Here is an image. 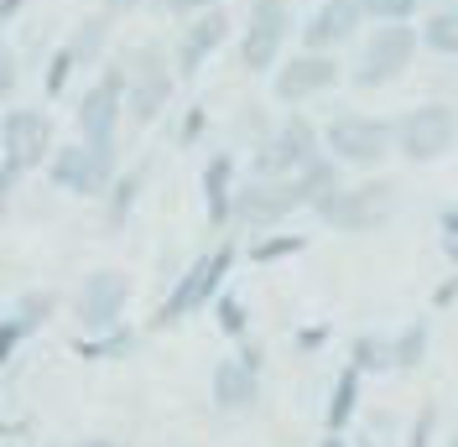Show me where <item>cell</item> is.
<instances>
[{"label": "cell", "mask_w": 458, "mask_h": 447, "mask_svg": "<svg viewBox=\"0 0 458 447\" xmlns=\"http://www.w3.org/2000/svg\"><path fill=\"white\" fill-rule=\"evenodd\" d=\"M110 151L114 146H89V140L84 146H63V151H53V162H47V177L73 198H99L114 177Z\"/></svg>", "instance_id": "52a82bcc"}, {"label": "cell", "mask_w": 458, "mask_h": 447, "mask_svg": "<svg viewBox=\"0 0 458 447\" xmlns=\"http://www.w3.org/2000/svg\"><path fill=\"white\" fill-rule=\"evenodd\" d=\"M53 151V120L42 110H11L0 120V203Z\"/></svg>", "instance_id": "6da1fadb"}, {"label": "cell", "mask_w": 458, "mask_h": 447, "mask_svg": "<svg viewBox=\"0 0 458 447\" xmlns=\"http://www.w3.org/2000/svg\"><path fill=\"white\" fill-rule=\"evenodd\" d=\"M225 37H229V16H225V11H203L199 21L188 27L182 47H177V73H199V63L214 53Z\"/></svg>", "instance_id": "e0dca14e"}, {"label": "cell", "mask_w": 458, "mask_h": 447, "mask_svg": "<svg viewBox=\"0 0 458 447\" xmlns=\"http://www.w3.org/2000/svg\"><path fill=\"white\" fill-rule=\"evenodd\" d=\"M297 250H302V240H297V234H286V240H260L256 260H282V255H297Z\"/></svg>", "instance_id": "1f68e13d"}, {"label": "cell", "mask_w": 458, "mask_h": 447, "mask_svg": "<svg viewBox=\"0 0 458 447\" xmlns=\"http://www.w3.org/2000/svg\"><path fill=\"white\" fill-rule=\"evenodd\" d=\"M334 79H339V68H334L328 53H302V57H292V63H282V73H276V99H286V105L313 99L323 89H334Z\"/></svg>", "instance_id": "9a60e30c"}, {"label": "cell", "mask_w": 458, "mask_h": 447, "mask_svg": "<svg viewBox=\"0 0 458 447\" xmlns=\"http://www.w3.org/2000/svg\"><path fill=\"white\" fill-rule=\"evenodd\" d=\"M229 266H234V250L229 245H219V250L199 255L182 276H177V286H172V297L162 302V312H157V328H177L182 317H199L214 297H219V286H225Z\"/></svg>", "instance_id": "7a4b0ae2"}, {"label": "cell", "mask_w": 458, "mask_h": 447, "mask_svg": "<svg viewBox=\"0 0 458 447\" xmlns=\"http://www.w3.org/2000/svg\"><path fill=\"white\" fill-rule=\"evenodd\" d=\"M73 447H120V443H105V437H89V443H73Z\"/></svg>", "instance_id": "ab89813d"}, {"label": "cell", "mask_w": 458, "mask_h": 447, "mask_svg": "<svg viewBox=\"0 0 458 447\" xmlns=\"http://www.w3.org/2000/svg\"><path fill=\"white\" fill-rule=\"evenodd\" d=\"M360 391H365V369L360 364H344L334 391H328V406H323V426L328 432H344L349 421L360 417Z\"/></svg>", "instance_id": "ac0fdd59"}, {"label": "cell", "mask_w": 458, "mask_h": 447, "mask_svg": "<svg viewBox=\"0 0 458 447\" xmlns=\"http://www.w3.org/2000/svg\"><path fill=\"white\" fill-rule=\"evenodd\" d=\"M454 140H458V114L448 105H422L396 125V146L406 162H437V156L454 151Z\"/></svg>", "instance_id": "9c48e42d"}, {"label": "cell", "mask_w": 458, "mask_h": 447, "mask_svg": "<svg viewBox=\"0 0 458 447\" xmlns=\"http://www.w3.org/2000/svg\"><path fill=\"white\" fill-rule=\"evenodd\" d=\"M234 156H214L208 172H203V203H208V219L214 224H229L234 214Z\"/></svg>", "instance_id": "ffe728a7"}, {"label": "cell", "mask_w": 458, "mask_h": 447, "mask_svg": "<svg viewBox=\"0 0 458 447\" xmlns=\"http://www.w3.org/2000/svg\"><path fill=\"white\" fill-rule=\"evenodd\" d=\"M21 5H27V0H0V21H11V16H16Z\"/></svg>", "instance_id": "74e56055"}, {"label": "cell", "mask_w": 458, "mask_h": 447, "mask_svg": "<svg viewBox=\"0 0 458 447\" xmlns=\"http://www.w3.org/2000/svg\"><path fill=\"white\" fill-rule=\"evenodd\" d=\"M417 42H422V31L406 27V21H386V27H375L365 37V53H360V68H354V84L360 89H380L391 84L396 73H406V63L417 53Z\"/></svg>", "instance_id": "277c9868"}, {"label": "cell", "mask_w": 458, "mask_h": 447, "mask_svg": "<svg viewBox=\"0 0 458 447\" xmlns=\"http://www.w3.org/2000/svg\"><path fill=\"white\" fill-rule=\"evenodd\" d=\"M318 447H349V443H344V432H328V437H323Z\"/></svg>", "instance_id": "f35d334b"}, {"label": "cell", "mask_w": 458, "mask_h": 447, "mask_svg": "<svg viewBox=\"0 0 458 447\" xmlns=\"http://www.w3.org/2000/svg\"><path fill=\"white\" fill-rule=\"evenodd\" d=\"M302 208V188H297V177H250V182H240L234 188V214L229 219L245 224V229H271V224H282L286 214H297Z\"/></svg>", "instance_id": "8992f818"}, {"label": "cell", "mask_w": 458, "mask_h": 447, "mask_svg": "<svg viewBox=\"0 0 458 447\" xmlns=\"http://www.w3.org/2000/svg\"><path fill=\"white\" fill-rule=\"evenodd\" d=\"M53 308H57V297L53 291H31V297H21V302H16V317H21V323H27L31 333H37V328H42V323H47V317H53Z\"/></svg>", "instance_id": "4316f807"}, {"label": "cell", "mask_w": 458, "mask_h": 447, "mask_svg": "<svg viewBox=\"0 0 458 447\" xmlns=\"http://www.w3.org/2000/svg\"><path fill=\"white\" fill-rule=\"evenodd\" d=\"M105 5H114V11H125V5H141V0H105Z\"/></svg>", "instance_id": "60d3db41"}, {"label": "cell", "mask_w": 458, "mask_h": 447, "mask_svg": "<svg viewBox=\"0 0 458 447\" xmlns=\"http://www.w3.org/2000/svg\"><path fill=\"white\" fill-rule=\"evenodd\" d=\"M297 188H302V208H313V214H323L334 198L344 193V177H339V162L334 156H313L308 167L297 172Z\"/></svg>", "instance_id": "d6986e66"}, {"label": "cell", "mask_w": 458, "mask_h": 447, "mask_svg": "<svg viewBox=\"0 0 458 447\" xmlns=\"http://www.w3.org/2000/svg\"><path fill=\"white\" fill-rule=\"evenodd\" d=\"M131 349H136V338L120 333V328H114V333H94V338H84V359H125Z\"/></svg>", "instance_id": "d4e9b609"}, {"label": "cell", "mask_w": 458, "mask_h": 447, "mask_svg": "<svg viewBox=\"0 0 458 447\" xmlns=\"http://www.w3.org/2000/svg\"><path fill=\"white\" fill-rule=\"evenodd\" d=\"M214 312H219V328H225L229 338H245L250 317H245V308H240L234 297H214Z\"/></svg>", "instance_id": "f1b7e54d"}, {"label": "cell", "mask_w": 458, "mask_h": 447, "mask_svg": "<svg viewBox=\"0 0 458 447\" xmlns=\"http://www.w3.org/2000/svg\"><path fill=\"white\" fill-rule=\"evenodd\" d=\"M27 338H31V328L16 317V312H0V364L16 359V349H21Z\"/></svg>", "instance_id": "83f0119b"}, {"label": "cell", "mask_w": 458, "mask_h": 447, "mask_svg": "<svg viewBox=\"0 0 458 447\" xmlns=\"http://www.w3.org/2000/svg\"><path fill=\"white\" fill-rule=\"evenodd\" d=\"M199 5H214V0H167V11H182V16L199 11Z\"/></svg>", "instance_id": "d590c367"}, {"label": "cell", "mask_w": 458, "mask_h": 447, "mask_svg": "<svg viewBox=\"0 0 458 447\" xmlns=\"http://www.w3.org/2000/svg\"><path fill=\"white\" fill-rule=\"evenodd\" d=\"M131 276L125 271H89L73 291V323L84 328L89 338L94 333H114L125 323V308H131Z\"/></svg>", "instance_id": "3957f363"}, {"label": "cell", "mask_w": 458, "mask_h": 447, "mask_svg": "<svg viewBox=\"0 0 458 447\" xmlns=\"http://www.w3.org/2000/svg\"><path fill=\"white\" fill-rule=\"evenodd\" d=\"M125 110V73H105L79 105V131L89 146H114V120Z\"/></svg>", "instance_id": "5bb4252c"}, {"label": "cell", "mask_w": 458, "mask_h": 447, "mask_svg": "<svg viewBox=\"0 0 458 447\" xmlns=\"http://www.w3.org/2000/svg\"><path fill=\"white\" fill-rule=\"evenodd\" d=\"M370 16H380V21H406L411 11H417V0H360Z\"/></svg>", "instance_id": "4dcf8cb0"}, {"label": "cell", "mask_w": 458, "mask_h": 447, "mask_svg": "<svg viewBox=\"0 0 458 447\" xmlns=\"http://www.w3.org/2000/svg\"><path fill=\"white\" fill-rule=\"evenodd\" d=\"M199 131H203V110H199V114H188V125H182V140H193Z\"/></svg>", "instance_id": "8d00e7d4"}, {"label": "cell", "mask_w": 458, "mask_h": 447, "mask_svg": "<svg viewBox=\"0 0 458 447\" xmlns=\"http://www.w3.org/2000/svg\"><path fill=\"white\" fill-rule=\"evenodd\" d=\"M396 214V188L391 182H360V188H344L318 219L334 224L339 234H370Z\"/></svg>", "instance_id": "ba28073f"}, {"label": "cell", "mask_w": 458, "mask_h": 447, "mask_svg": "<svg viewBox=\"0 0 458 447\" xmlns=\"http://www.w3.org/2000/svg\"><path fill=\"white\" fill-rule=\"evenodd\" d=\"M172 99V68L157 53H136V68L125 79V110L136 125H151Z\"/></svg>", "instance_id": "7c38bea8"}, {"label": "cell", "mask_w": 458, "mask_h": 447, "mask_svg": "<svg viewBox=\"0 0 458 447\" xmlns=\"http://www.w3.org/2000/svg\"><path fill=\"white\" fill-rule=\"evenodd\" d=\"M448 447H458V432H454V437H448Z\"/></svg>", "instance_id": "b9f144b4"}, {"label": "cell", "mask_w": 458, "mask_h": 447, "mask_svg": "<svg viewBox=\"0 0 458 447\" xmlns=\"http://www.w3.org/2000/svg\"><path fill=\"white\" fill-rule=\"evenodd\" d=\"M11 89H16V57H11V47L0 42V99H5Z\"/></svg>", "instance_id": "836d02e7"}, {"label": "cell", "mask_w": 458, "mask_h": 447, "mask_svg": "<svg viewBox=\"0 0 458 447\" xmlns=\"http://www.w3.org/2000/svg\"><path fill=\"white\" fill-rule=\"evenodd\" d=\"M428 343H432V328L428 323H411L401 338H391V369H417L428 359Z\"/></svg>", "instance_id": "44dd1931"}, {"label": "cell", "mask_w": 458, "mask_h": 447, "mask_svg": "<svg viewBox=\"0 0 458 447\" xmlns=\"http://www.w3.org/2000/svg\"><path fill=\"white\" fill-rule=\"evenodd\" d=\"M208 395L225 417H245L260 406V354L256 349H240L229 359L214 364V380H208Z\"/></svg>", "instance_id": "30bf717a"}, {"label": "cell", "mask_w": 458, "mask_h": 447, "mask_svg": "<svg viewBox=\"0 0 458 447\" xmlns=\"http://www.w3.org/2000/svg\"><path fill=\"white\" fill-rule=\"evenodd\" d=\"M99 47H105V21L94 16V21H84V27H79V37L68 42V53H73V63L84 68V63H94V57H99Z\"/></svg>", "instance_id": "484cf974"}, {"label": "cell", "mask_w": 458, "mask_h": 447, "mask_svg": "<svg viewBox=\"0 0 458 447\" xmlns=\"http://www.w3.org/2000/svg\"><path fill=\"white\" fill-rule=\"evenodd\" d=\"M443 234H448V240L458 245V198L448 203V208H443Z\"/></svg>", "instance_id": "e575fe53"}, {"label": "cell", "mask_w": 458, "mask_h": 447, "mask_svg": "<svg viewBox=\"0 0 458 447\" xmlns=\"http://www.w3.org/2000/svg\"><path fill=\"white\" fill-rule=\"evenodd\" d=\"M286 27H292L286 0H256V5H250V27H245V68H250V73H266V68L282 57Z\"/></svg>", "instance_id": "4fadbf2b"}, {"label": "cell", "mask_w": 458, "mask_h": 447, "mask_svg": "<svg viewBox=\"0 0 458 447\" xmlns=\"http://www.w3.org/2000/svg\"><path fill=\"white\" fill-rule=\"evenodd\" d=\"M141 182H146V167H131L120 182H114L110 208H105V224H110V229H120V224L131 219V208H136V198H141Z\"/></svg>", "instance_id": "7402d4cb"}, {"label": "cell", "mask_w": 458, "mask_h": 447, "mask_svg": "<svg viewBox=\"0 0 458 447\" xmlns=\"http://www.w3.org/2000/svg\"><path fill=\"white\" fill-rule=\"evenodd\" d=\"M432 437H437V406H422L417 411V421H411V437H406V447H432Z\"/></svg>", "instance_id": "f546056e"}, {"label": "cell", "mask_w": 458, "mask_h": 447, "mask_svg": "<svg viewBox=\"0 0 458 447\" xmlns=\"http://www.w3.org/2000/svg\"><path fill=\"white\" fill-rule=\"evenodd\" d=\"M422 42H428L432 53H458V11H437L428 27H422Z\"/></svg>", "instance_id": "603a6c76"}, {"label": "cell", "mask_w": 458, "mask_h": 447, "mask_svg": "<svg viewBox=\"0 0 458 447\" xmlns=\"http://www.w3.org/2000/svg\"><path fill=\"white\" fill-rule=\"evenodd\" d=\"M313 156H323V151H318V131L308 125V120H297V114H292L276 136L260 140L256 172H260V177H297Z\"/></svg>", "instance_id": "8fae6325"}, {"label": "cell", "mask_w": 458, "mask_h": 447, "mask_svg": "<svg viewBox=\"0 0 458 447\" xmlns=\"http://www.w3.org/2000/svg\"><path fill=\"white\" fill-rule=\"evenodd\" d=\"M68 68H79V63H73V53L63 47V53L53 57V73H47V94H63V84H68Z\"/></svg>", "instance_id": "d6a6232c"}, {"label": "cell", "mask_w": 458, "mask_h": 447, "mask_svg": "<svg viewBox=\"0 0 458 447\" xmlns=\"http://www.w3.org/2000/svg\"><path fill=\"white\" fill-rule=\"evenodd\" d=\"M360 21H365V5L360 0H323L313 11V21L302 27V42H308V53H328V47L349 42Z\"/></svg>", "instance_id": "2e32d148"}, {"label": "cell", "mask_w": 458, "mask_h": 447, "mask_svg": "<svg viewBox=\"0 0 458 447\" xmlns=\"http://www.w3.org/2000/svg\"><path fill=\"white\" fill-rule=\"evenodd\" d=\"M396 146V131L375 114H339L328 125V151L339 167H380Z\"/></svg>", "instance_id": "5b68a950"}, {"label": "cell", "mask_w": 458, "mask_h": 447, "mask_svg": "<svg viewBox=\"0 0 458 447\" xmlns=\"http://www.w3.org/2000/svg\"><path fill=\"white\" fill-rule=\"evenodd\" d=\"M349 364H360L365 375H380V369H391V338H354V349H349Z\"/></svg>", "instance_id": "cb8c5ba5"}]
</instances>
